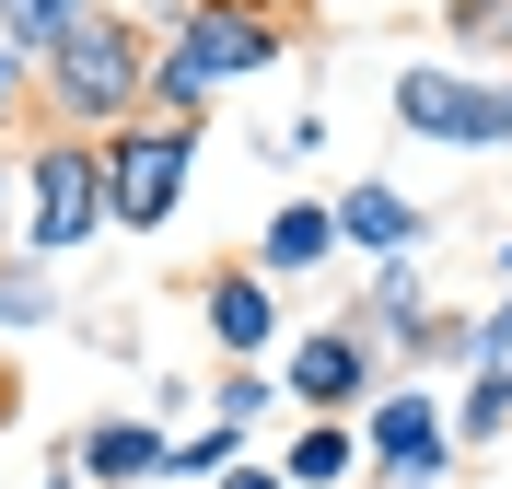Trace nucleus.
<instances>
[{
  "label": "nucleus",
  "instance_id": "1",
  "mask_svg": "<svg viewBox=\"0 0 512 489\" xmlns=\"http://www.w3.org/2000/svg\"><path fill=\"white\" fill-rule=\"evenodd\" d=\"M280 47H291V24L268 0H175L152 35V117H210L233 82L280 70Z\"/></svg>",
  "mask_w": 512,
  "mask_h": 489
},
{
  "label": "nucleus",
  "instance_id": "2",
  "mask_svg": "<svg viewBox=\"0 0 512 489\" xmlns=\"http://www.w3.org/2000/svg\"><path fill=\"white\" fill-rule=\"evenodd\" d=\"M35 94H47V129L117 140L128 117H152V35L128 24L117 0H94V12H82V24L35 59Z\"/></svg>",
  "mask_w": 512,
  "mask_h": 489
},
{
  "label": "nucleus",
  "instance_id": "3",
  "mask_svg": "<svg viewBox=\"0 0 512 489\" xmlns=\"http://www.w3.org/2000/svg\"><path fill=\"white\" fill-rule=\"evenodd\" d=\"M12 233H24V257H82L105 222V140H70V129H35L12 152Z\"/></svg>",
  "mask_w": 512,
  "mask_h": 489
},
{
  "label": "nucleus",
  "instance_id": "4",
  "mask_svg": "<svg viewBox=\"0 0 512 489\" xmlns=\"http://www.w3.org/2000/svg\"><path fill=\"white\" fill-rule=\"evenodd\" d=\"M384 117L408 140H443V152H512V82L489 70H454V59H408Z\"/></svg>",
  "mask_w": 512,
  "mask_h": 489
},
{
  "label": "nucleus",
  "instance_id": "5",
  "mask_svg": "<svg viewBox=\"0 0 512 489\" xmlns=\"http://www.w3.org/2000/svg\"><path fill=\"white\" fill-rule=\"evenodd\" d=\"M187 175H198V117H128L105 140V222L117 233H163L187 210Z\"/></svg>",
  "mask_w": 512,
  "mask_h": 489
},
{
  "label": "nucleus",
  "instance_id": "6",
  "mask_svg": "<svg viewBox=\"0 0 512 489\" xmlns=\"http://www.w3.org/2000/svg\"><path fill=\"white\" fill-rule=\"evenodd\" d=\"M454 408L431 385H419V373H396V385L373 396V408H361V478L373 489H454Z\"/></svg>",
  "mask_w": 512,
  "mask_h": 489
},
{
  "label": "nucleus",
  "instance_id": "7",
  "mask_svg": "<svg viewBox=\"0 0 512 489\" xmlns=\"http://www.w3.org/2000/svg\"><path fill=\"white\" fill-rule=\"evenodd\" d=\"M384 385H396V373H384V350L361 338L350 315L303 326V338H291V361H280V396L303 408V420H361V408H373Z\"/></svg>",
  "mask_w": 512,
  "mask_h": 489
},
{
  "label": "nucleus",
  "instance_id": "8",
  "mask_svg": "<svg viewBox=\"0 0 512 489\" xmlns=\"http://www.w3.org/2000/svg\"><path fill=\"white\" fill-rule=\"evenodd\" d=\"M198 326H210V350L222 361H268L280 350V280H268V268H210V280H198Z\"/></svg>",
  "mask_w": 512,
  "mask_h": 489
},
{
  "label": "nucleus",
  "instance_id": "9",
  "mask_svg": "<svg viewBox=\"0 0 512 489\" xmlns=\"http://www.w3.org/2000/svg\"><path fill=\"white\" fill-rule=\"evenodd\" d=\"M431 315H443V303H431L419 257H373V268H361V303H350V326H361V338L384 350V373H396V361H419Z\"/></svg>",
  "mask_w": 512,
  "mask_h": 489
},
{
  "label": "nucleus",
  "instance_id": "10",
  "mask_svg": "<svg viewBox=\"0 0 512 489\" xmlns=\"http://www.w3.org/2000/svg\"><path fill=\"white\" fill-rule=\"evenodd\" d=\"M338 245H350L361 268L373 257H419V245H431V210H419L396 175H361V187H338Z\"/></svg>",
  "mask_w": 512,
  "mask_h": 489
},
{
  "label": "nucleus",
  "instance_id": "11",
  "mask_svg": "<svg viewBox=\"0 0 512 489\" xmlns=\"http://www.w3.org/2000/svg\"><path fill=\"white\" fill-rule=\"evenodd\" d=\"M326 257H350V245H338V198H280L268 233H256V268H268V280H315Z\"/></svg>",
  "mask_w": 512,
  "mask_h": 489
},
{
  "label": "nucleus",
  "instance_id": "12",
  "mask_svg": "<svg viewBox=\"0 0 512 489\" xmlns=\"http://www.w3.org/2000/svg\"><path fill=\"white\" fill-rule=\"evenodd\" d=\"M163 455H175V443H163L152 420H94L70 443V478L82 489H128V478H163Z\"/></svg>",
  "mask_w": 512,
  "mask_h": 489
},
{
  "label": "nucleus",
  "instance_id": "13",
  "mask_svg": "<svg viewBox=\"0 0 512 489\" xmlns=\"http://www.w3.org/2000/svg\"><path fill=\"white\" fill-rule=\"evenodd\" d=\"M280 478L291 489H350L361 478V420H303L280 443Z\"/></svg>",
  "mask_w": 512,
  "mask_h": 489
},
{
  "label": "nucleus",
  "instance_id": "14",
  "mask_svg": "<svg viewBox=\"0 0 512 489\" xmlns=\"http://www.w3.org/2000/svg\"><path fill=\"white\" fill-rule=\"evenodd\" d=\"M512 431V373H466V396H454V455H489Z\"/></svg>",
  "mask_w": 512,
  "mask_h": 489
},
{
  "label": "nucleus",
  "instance_id": "15",
  "mask_svg": "<svg viewBox=\"0 0 512 489\" xmlns=\"http://www.w3.org/2000/svg\"><path fill=\"white\" fill-rule=\"evenodd\" d=\"M245 455H256L245 431H233V420H210V431H187V443L163 455V478H198V489H222V478H233V466H245Z\"/></svg>",
  "mask_w": 512,
  "mask_h": 489
},
{
  "label": "nucleus",
  "instance_id": "16",
  "mask_svg": "<svg viewBox=\"0 0 512 489\" xmlns=\"http://www.w3.org/2000/svg\"><path fill=\"white\" fill-rule=\"evenodd\" d=\"M94 0H0V47H24V59H47L70 24H82Z\"/></svg>",
  "mask_w": 512,
  "mask_h": 489
},
{
  "label": "nucleus",
  "instance_id": "17",
  "mask_svg": "<svg viewBox=\"0 0 512 489\" xmlns=\"http://www.w3.org/2000/svg\"><path fill=\"white\" fill-rule=\"evenodd\" d=\"M280 408V373H256V361H222V385H210V420H233V431H256Z\"/></svg>",
  "mask_w": 512,
  "mask_h": 489
},
{
  "label": "nucleus",
  "instance_id": "18",
  "mask_svg": "<svg viewBox=\"0 0 512 489\" xmlns=\"http://www.w3.org/2000/svg\"><path fill=\"white\" fill-rule=\"evenodd\" d=\"M12 129H47V94H35V59H24V47H0V140H12Z\"/></svg>",
  "mask_w": 512,
  "mask_h": 489
},
{
  "label": "nucleus",
  "instance_id": "19",
  "mask_svg": "<svg viewBox=\"0 0 512 489\" xmlns=\"http://www.w3.org/2000/svg\"><path fill=\"white\" fill-rule=\"evenodd\" d=\"M59 315V280L47 268H0V326H47Z\"/></svg>",
  "mask_w": 512,
  "mask_h": 489
},
{
  "label": "nucleus",
  "instance_id": "20",
  "mask_svg": "<svg viewBox=\"0 0 512 489\" xmlns=\"http://www.w3.org/2000/svg\"><path fill=\"white\" fill-rule=\"evenodd\" d=\"M501 12H512V0H443V24L466 35V47H501Z\"/></svg>",
  "mask_w": 512,
  "mask_h": 489
},
{
  "label": "nucleus",
  "instance_id": "21",
  "mask_svg": "<svg viewBox=\"0 0 512 489\" xmlns=\"http://www.w3.org/2000/svg\"><path fill=\"white\" fill-rule=\"evenodd\" d=\"M222 489H291V478H280V455H245V466H233Z\"/></svg>",
  "mask_w": 512,
  "mask_h": 489
},
{
  "label": "nucleus",
  "instance_id": "22",
  "mask_svg": "<svg viewBox=\"0 0 512 489\" xmlns=\"http://www.w3.org/2000/svg\"><path fill=\"white\" fill-rule=\"evenodd\" d=\"M0 245H12V140H0Z\"/></svg>",
  "mask_w": 512,
  "mask_h": 489
},
{
  "label": "nucleus",
  "instance_id": "23",
  "mask_svg": "<svg viewBox=\"0 0 512 489\" xmlns=\"http://www.w3.org/2000/svg\"><path fill=\"white\" fill-rule=\"evenodd\" d=\"M47 489H82V478H70V466H59V478H47Z\"/></svg>",
  "mask_w": 512,
  "mask_h": 489
},
{
  "label": "nucleus",
  "instance_id": "24",
  "mask_svg": "<svg viewBox=\"0 0 512 489\" xmlns=\"http://www.w3.org/2000/svg\"><path fill=\"white\" fill-rule=\"evenodd\" d=\"M268 12H280V0H268Z\"/></svg>",
  "mask_w": 512,
  "mask_h": 489
}]
</instances>
